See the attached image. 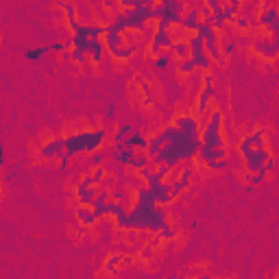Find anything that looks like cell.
I'll return each instance as SVG.
<instances>
[{
  "label": "cell",
  "mask_w": 279,
  "mask_h": 279,
  "mask_svg": "<svg viewBox=\"0 0 279 279\" xmlns=\"http://www.w3.org/2000/svg\"><path fill=\"white\" fill-rule=\"evenodd\" d=\"M105 142H107V129H103V127L70 131L66 135V155L70 159H74L79 155H94L96 151L103 148Z\"/></svg>",
  "instance_id": "1"
},
{
  "label": "cell",
  "mask_w": 279,
  "mask_h": 279,
  "mask_svg": "<svg viewBox=\"0 0 279 279\" xmlns=\"http://www.w3.org/2000/svg\"><path fill=\"white\" fill-rule=\"evenodd\" d=\"M225 114L221 109H212L210 116L203 120V127H201V144L210 146V148H225L227 142H225L223 135V122Z\"/></svg>",
  "instance_id": "2"
},
{
  "label": "cell",
  "mask_w": 279,
  "mask_h": 279,
  "mask_svg": "<svg viewBox=\"0 0 279 279\" xmlns=\"http://www.w3.org/2000/svg\"><path fill=\"white\" fill-rule=\"evenodd\" d=\"M186 9L188 4L181 2V0H166V2L155 4V26L157 28L179 26Z\"/></svg>",
  "instance_id": "3"
},
{
  "label": "cell",
  "mask_w": 279,
  "mask_h": 279,
  "mask_svg": "<svg viewBox=\"0 0 279 279\" xmlns=\"http://www.w3.org/2000/svg\"><path fill=\"white\" fill-rule=\"evenodd\" d=\"M199 162L205 166L207 170H214V173H221V170L229 168V146L225 148H210L201 144L199 148Z\"/></svg>",
  "instance_id": "4"
},
{
  "label": "cell",
  "mask_w": 279,
  "mask_h": 279,
  "mask_svg": "<svg viewBox=\"0 0 279 279\" xmlns=\"http://www.w3.org/2000/svg\"><path fill=\"white\" fill-rule=\"evenodd\" d=\"M216 96V85H214V76L210 72H205L203 74V90L199 92V96H197V107H194V116L199 118H205L210 116V103H212V98Z\"/></svg>",
  "instance_id": "5"
},
{
  "label": "cell",
  "mask_w": 279,
  "mask_h": 279,
  "mask_svg": "<svg viewBox=\"0 0 279 279\" xmlns=\"http://www.w3.org/2000/svg\"><path fill=\"white\" fill-rule=\"evenodd\" d=\"M173 44H175L173 31H170V28H157L155 35H153V39H151V44H148V55L157 57L159 52L173 48Z\"/></svg>",
  "instance_id": "6"
},
{
  "label": "cell",
  "mask_w": 279,
  "mask_h": 279,
  "mask_svg": "<svg viewBox=\"0 0 279 279\" xmlns=\"http://www.w3.org/2000/svg\"><path fill=\"white\" fill-rule=\"evenodd\" d=\"M66 153V138H50L37 148L39 159H61Z\"/></svg>",
  "instance_id": "7"
},
{
  "label": "cell",
  "mask_w": 279,
  "mask_h": 279,
  "mask_svg": "<svg viewBox=\"0 0 279 279\" xmlns=\"http://www.w3.org/2000/svg\"><path fill=\"white\" fill-rule=\"evenodd\" d=\"M201 22H203V17H201V2H197V4H188V9H186V13H183V20H181L179 26L186 33H197Z\"/></svg>",
  "instance_id": "8"
},
{
  "label": "cell",
  "mask_w": 279,
  "mask_h": 279,
  "mask_svg": "<svg viewBox=\"0 0 279 279\" xmlns=\"http://www.w3.org/2000/svg\"><path fill=\"white\" fill-rule=\"evenodd\" d=\"M253 52H258L262 59H277L279 55V50H277V46H275V41H273V37H255L253 39Z\"/></svg>",
  "instance_id": "9"
},
{
  "label": "cell",
  "mask_w": 279,
  "mask_h": 279,
  "mask_svg": "<svg viewBox=\"0 0 279 279\" xmlns=\"http://www.w3.org/2000/svg\"><path fill=\"white\" fill-rule=\"evenodd\" d=\"M205 52L210 55V59L214 63H221L223 66V63L227 61L225 55H223V50H221V35H218L216 28H214V31L210 33V37L205 39Z\"/></svg>",
  "instance_id": "10"
},
{
  "label": "cell",
  "mask_w": 279,
  "mask_h": 279,
  "mask_svg": "<svg viewBox=\"0 0 279 279\" xmlns=\"http://www.w3.org/2000/svg\"><path fill=\"white\" fill-rule=\"evenodd\" d=\"M111 162L116 166H122V168H131L133 159L138 157V151H133V148H127V146H114L111 148Z\"/></svg>",
  "instance_id": "11"
},
{
  "label": "cell",
  "mask_w": 279,
  "mask_h": 279,
  "mask_svg": "<svg viewBox=\"0 0 279 279\" xmlns=\"http://www.w3.org/2000/svg\"><path fill=\"white\" fill-rule=\"evenodd\" d=\"M98 192H100V186H94V188H85V186H76L74 188V199H76V203L79 205H85V207H92V203L96 201L98 197Z\"/></svg>",
  "instance_id": "12"
},
{
  "label": "cell",
  "mask_w": 279,
  "mask_h": 279,
  "mask_svg": "<svg viewBox=\"0 0 279 279\" xmlns=\"http://www.w3.org/2000/svg\"><path fill=\"white\" fill-rule=\"evenodd\" d=\"M74 218L79 221L81 227H87V229L94 227V225L100 221V218L96 216V212H94L92 207H85V205H79V207H76V210H74Z\"/></svg>",
  "instance_id": "13"
},
{
  "label": "cell",
  "mask_w": 279,
  "mask_h": 279,
  "mask_svg": "<svg viewBox=\"0 0 279 279\" xmlns=\"http://www.w3.org/2000/svg\"><path fill=\"white\" fill-rule=\"evenodd\" d=\"M122 146H127V148H133V151H140V153H146L148 151V138L142 131H138V129H135V131L129 135L127 140H124V144Z\"/></svg>",
  "instance_id": "14"
},
{
  "label": "cell",
  "mask_w": 279,
  "mask_h": 279,
  "mask_svg": "<svg viewBox=\"0 0 279 279\" xmlns=\"http://www.w3.org/2000/svg\"><path fill=\"white\" fill-rule=\"evenodd\" d=\"M133 131H135V129H133L131 122H118L116 131H114V135H111V144H114V146H122L124 140H127Z\"/></svg>",
  "instance_id": "15"
},
{
  "label": "cell",
  "mask_w": 279,
  "mask_h": 279,
  "mask_svg": "<svg viewBox=\"0 0 279 279\" xmlns=\"http://www.w3.org/2000/svg\"><path fill=\"white\" fill-rule=\"evenodd\" d=\"M76 13H79L81 24H92L96 20V13H94V7L90 2H76Z\"/></svg>",
  "instance_id": "16"
},
{
  "label": "cell",
  "mask_w": 279,
  "mask_h": 279,
  "mask_svg": "<svg viewBox=\"0 0 279 279\" xmlns=\"http://www.w3.org/2000/svg\"><path fill=\"white\" fill-rule=\"evenodd\" d=\"M173 52L170 50H164V52H159L157 57H153L151 59V66L153 70H168L170 68V63H173Z\"/></svg>",
  "instance_id": "17"
},
{
  "label": "cell",
  "mask_w": 279,
  "mask_h": 279,
  "mask_svg": "<svg viewBox=\"0 0 279 279\" xmlns=\"http://www.w3.org/2000/svg\"><path fill=\"white\" fill-rule=\"evenodd\" d=\"M170 52H173V57H177L179 61L192 57V55H190V44H188V39H175V44H173V48H170Z\"/></svg>",
  "instance_id": "18"
},
{
  "label": "cell",
  "mask_w": 279,
  "mask_h": 279,
  "mask_svg": "<svg viewBox=\"0 0 279 279\" xmlns=\"http://www.w3.org/2000/svg\"><path fill=\"white\" fill-rule=\"evenodd\" d=\"M122 262H129L127 258H122V253H111L109 258L105 260V273H109V275H118V266Z\"/></svg>",
  "instance_id": "19"
},
{
  "label": "cell",
  "mask_w": 279,
  "mask_h": 279,
  "mask_svg": "<svg viewBox=\"0 0 279 279\" xmlns=\"http://www.w3.org/2000/svg\"><path fill=\"white\" fill-rule=\"evenodd\" d=\"M188 44H190V55H192V59H197L201 55H207L205 52V39L192 35V37H188Z\"/></svg>",
  "instance_id": "20"
},
{
  "label": "cell",
  "mask_w": 279,
  "mask_h": 279,
  "mask_svg": "<svg viewBox=\"0 0 279 279\" xmlns=\"http://www.w3.org/2000/svg\"><path fill=\"white\" fill-rule=\"evenodd\" d=\"M46 52H50V48H48V44H44V46H37V48H26L24 50V59L26 61H41L44 59V55Z\"/></svg>",
  "instance_id": "21"
},
{
  "label": "cell",
  "mask_w": 279,
  "mask_h": 279,
  "mask_svg": "<svg viewBox=\"0 0 279 279\" xmlns=\"http://www.w3.org/2000/svg\"><path fill=\"white\" fill-rule=\"evenodd\" d=\"M177 72L183 74V76H192L194 72H199V68H197V61H194L192 57L190 59H183V61L177 63Z\"/></svg>",
  "instance_id": "22"
},
{
  "label": "cell",
  "mask_w": 279,
  "mask_h": 279,
  "mask_svg": "<svg viewBox=\"0 0 279 279\" xmlns=\"http://www.w3.org/2000/svg\"><path fill=\"white\" fill-rule=\"evenodd\" d=\"M221 50H223L225 59H227V57H231L236 50H238V44H236V39L229 37V35H221Z\"/></svg>",
  "instance_id": "23"
},
{
  "label": "cell",
  "mask_w": 279,
  "mask_h": 279,
  "mask_svg": "<svg viewBox=\"0 0 279 279\" xmlns=\"http://www.w3.org/2000/svg\"><path fill=\"white\" fill-rule=\"evenodd\" d=\"M251 24H258V22H255V20H249L247 15H242V13H240L238 17H236V22H234V28L242 35L245 31H249V28H251Z\"/></svg>",
  "instance_id": "24"
},
{
  "label": "cell",
  "mask_w": 279,
  "mask_h": 279,
  "mask_svg": "<svg viewBox=\"0 0 279 279\" xmlns=\"http://www.w3.org/2000/svg\"><path fill=\"white\" fill-rule=\"evenodd\" d=\"M100 166H105V151H96L92 155V159H90V164H87V170H96V168H100Z\"/></svg>",
  "instance_id": "25"
},
{
  "label": "cell",
  "mask_w": 279,
  "mask_h": 279,
  "mask_svg": "<svg viewBox=\"0 0 279 279\" xmlns=\"http://www.w3.org/2000/svg\"><path fill=\"white\" fill-rule=\"evenodd\" d=\"M155 251L157 249H153L151 245H142L140 247V262H151V260L155 258Z\"/></svg>",
  "instance_id": "26"
},
{
  "label": "cell",
  "mask_w": 279,
  "mask_h": 279,
  "mask_svg": "<svg viewBox=\"0 0 279 279\" xmlns=\"http://www.w3.org/2000/svg\"><path fill=\"white\" fill-rule=\"evenodd\" d=\"M122 238L127 240V242H131V245H140V240H142V234H140V231H138V234H135V229H124Z\"/></svg>",
  "instance_id": "27"
},
{
  "label": "cell",
  "mask_w": 279,
  "mask_h": 279,
  "mask_svg": "<svg viewBox=\"0 0 279 279\" xmlns=\"http://www.w3.org/2000/svg\"><path fill=\"white\" fill-rule=\"evenodd\" d=\"M116 183H118V175L107 173V177H105V181H103V186H100V188H105V190H116Z\"/></svg>",
  "instance_id": "28"
},
{
  "label": "cell",
  "mask_w": 279,
  "mask_h": 279,
  "mask_svg": "<svg viewBox=\"0 0 279 279\" xmlns=\"http://www.w3.org/2000/svg\"><path fill=\"white\" fill-rule=\"evenodd\" d=\"M124 199H127V190H124V188H116V190H111V201L124 203Z\"/></svg>",
  "instance_id": "29"
},
{
  "label": "cell",
  "mask_w": 279,
  "mask_h": 279,
  "mask_svg": "<svg viewBox=\"0 0 279 279\" xmlns=\"http://www.w3.org/2000/svg\"><path fill=\"white\" fill-rule=\"evenodd\" d=\"M159 236H162V240L166 242V240H175V236H177V231L173 229V227H170V225H168V227H164L162 231H159Z\"/></svg>",
  "instance_id": "30"
},
{
  "label": "cell",
  "mask_w": 279,
  "mask_h": 279,
  "mask_svg": "<svg viewBox=\"0 0 279 279\" xmlns=\"http://www.w3.org/2000/svg\"><path fill=\"white\" fill-rule=\"evenodd\" d=\"M48 48H50V52H59V55H63V52L68 50L63 41H50V44H48Z\"/></svg>",
  "instance_id": "31"
},
{
  "label": "cell",
  "mask_w": 279,
  "mask_h": 279,
  "mask_svg": "<svg viewBox=\"0 0 279 279\" xmlns=\"http://www.w3.org/2000/svg\"><path fill=\"white\" fill-rule=\"evenodd\" d=\"M146 245H151L153 249H159V247L164 245V240H162V236H159V234H153L151 238H148V242H146Z\"/></svg>",
  "instance_id": "32"
},
{
  "label": "cell",
  "mask_w": 279,
  "mask_h": 279,
  "mask_svg": "<svg viewBox=\"0 0 279 279\" xmlns=\"http://www.w3.org/2000/svg\"><path fill=\"white\" fill-rule=\"evenodd\" d=\"M105 120H107V122H114V120H116V105H114V103H109V105H107Z\"/></svg>",
  "instance_id": "33"
},
{
  "label": "cell",
  "mask_w": 279,
  "mask_h": 279,
  "mask_svg": "<svg viewBox=\"0 0 279 279\" xmlns=\"http://www.w3.org/2000/svg\"><path fill=\"white\" fill-rule=\"evenodd\" d=\"M168 279H179V277H177V273H173V275H168Z\"/></svg>",
  "instance_id": "34"
},
{
  "label": "cell",
  "mask_w": 279,
  "mask_h": 279,
  "mask_svg": "<svg viewBox=\"0 0 279 279\" xmlns=\"http://www.w3.org/2000/svg\"><path fill=\"white\" fill-rule=\"evenodd\" d=\"M277 114H279V107H277Z\"/></svg>",
  "instance_id": "35"
}]
</instances>
